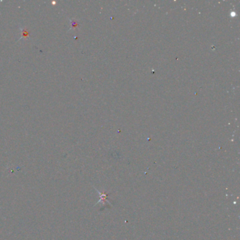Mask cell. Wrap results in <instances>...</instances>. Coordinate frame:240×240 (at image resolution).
I'll list each match as a JSON object with an SVG mask.
<instances>
[{
	"label": "cell",
	"instance_id": "7a4b0ae2",
	"mask_svg": "<svg viewBox=\"0 0 240 240\" xmlns=\"http://www.w3.org/2000/svg\"><path fill=\"white\" fill-rule=\"evenodd\" d=\"M70 23H71V25H71V28H70V30L74 29V28H75V27H76V26L78 25L77 22L75 21V20H73V19H70Z\"/></svg>",
	"mask_w": 240,
	"mask_h": 240
},
{
	"label": "cell",
	"instance_id": "6da1fadb",
	"mask_svg": "<svg viewBox=\"0 0 240 240\" xmlns=\"http://www.w3.org/2000/svg\"><path fill=\"white\" fill-rule=\"evenodd\" d=\"M19 28H20V30L21 31V37H20L19 40H17V42L21 40H23V39H25V38H28L30 37V32L27 29H26V28L21 27V26H19Z\"/></svg>",
	"mask_w": 240,
	"mask_h": 240
}]
</instances>
